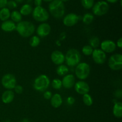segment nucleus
<instances>
[{"instance_id":"nucleus-1","label":"nucleus","mask_w":122,"mask_h":122,"mask_svg":"<svg viewBox=\"0 0 122 122\" xmlns=\"http://www.w3.org/2000/svg\"><path fill=\"white\" fill-rule=\"evenodd\" d=\"M15 30L21 36L28 38L33 34L35 30V27L30 21H21L16 25Z\"/></svg>"},{"instance_id":"nucleus-2","label":"nucleus","mask_w":122,"mask_h":122,"mask_svg":"<svg viewBox=\"0 0 122 122\" xmlns=\"http://www.w3.org/2000/svg\"><path fill=\"white\" fill-rule=\"evenodd\" d=\"M49 11L56 19H61L65 13V6L61 0H53L48 5Z\"/></svg>"},{"instance_id":"nucleus-3","label":"nucleus","mask_w":122,"mask_h":122,"mask_svg":"<svg viewBox=\"0 0 122 122\" xmlns=\"http://www.w3.org/2000/svg\"><path fill=\"white\" fill-rule=\"evenodd\" d=\"M81 60V54L76 49H70L66 54L65 60L68 66H76L79 63H80Z\"/></svg>"},{"instance_id":"nucleus-4","label":"nucleus","mask_w":122,"mask_h":122,"mask_svg":"<svg viewBox=\"0 0 122 122\" xmlns=\"http://www.w3.org/2000/svg\"><path fill=\"white\" fill-rule=\"evenodd\" d=\"M50 84L49 77L45 75H41L35 79L33 87L37 91L44 92L48 89Z\"/></svg>"},{"instance_id":"nucleus-5","label":"nucleus","mask_w":122,"mask_h":122,"mask_svg":"<svg viewBox=\"0 0 122 122\" xmlns=\"http://www.w3.org/2000/svg\"><path fill=\"white\" fill-rule=\"evenodd\" d=\"M91 68L86 63H80L75 68V75L80 80H85L90 74Z\"/></svg>"},{"instance_id":"nucleus-6","label":"nucleus","mask_w":122,"mask_h":122,"mask_svg":"<svg viewBox=\"0 0 122 122\" xmlns=\"http://www.w3.org/2000/svg\"><path fill=\"white\" fill-rule=\"evenodd\" d=\"M32 16L36 21L44 22L48 20L50 15L48 12L45 8L42 6H39V7H35V8L33 10Z\"/></svg>"},{"instance_id":"nucleus-7","label":"nucleus","mask_w":122,"mask_h":122,"mask_svg":"<svg viewBox=\"0 0 122 122\" xmlns=\"http://www.w3.org/2000/svg\"><path fill=\"white\" fill-rule=\"evenodd\" d=\"M92 8L94 15L101 16L107 14V12L108 11L109 5L106 1H100L94 4Z\"/></svg>"},{"instance_id":"nucleus-8","label":"nucleus","mask_w":122,"mask_h":122,"mask_svg":"<svg viewBox=\"0 0 122 122\" xmlns=\"http://www.w3.org/2000/svg\"><path fill=\"white\" fill-rule=\"evenodd\" d=\"M108 64L112 70H120L122 69V55L120 54H113L110 57Z\"/></svg>"},{"instance_id":"nucleus-9","label":"nucleus","mask_w":122,"mask_h":122,"mask_svg":"<svg viewBox=\"0 0 122 122\" xmlns=\"http://www.w3.org/2000/svg\"><path fill=\"white\" fill-rule=\"evenodd\" d=\"M2 85L5 89L11 90L14 89L16 85V79L15 76L10 73H7L4 75L1 79Z\"/></svg>"},{"instance_id":"nucleus-10","label":"nucleus","mask_w":122,"mask_h":122,"mask_svg":"<svg viewBox=\"0 0 122 122\" xmlns=\"http://www.w3.org/2000/svg\"><path fill=\"white\" fill-rule=\"evenodd\" d=\"M92 58L95 63L98 64H103L106 60V54L101 49H95L92 54Z\"/></svg>"},{"instance_id":"nucleus-11","label":"nucleus","mask_w":122,"mask_h":122,"mask_svg":"<svg viewBox=\"0 0 122 122\" xmlns=\"http://www.w3.org/2000/svg\"><path fill=\"white\" fill-rule=\"evenodd\" d=\"M79 20V16L75 13H69L63 18V24L67 27L76 25Z\"/></svg>"},{"instance_id":"nucleus-12","label":"nucleus","mask_w":122,"mask_h":122,"mask_svg":"<svg viewBox=\"0 0 122 122\" xmlns=\"http://www.w3.org/2000/svg\"><path fill=\"white\" fill-rule=\"evenodd\" d=\"M101 50L106 53H111L114 52L116 49V44L112 40H105L100 44Z\"/></svg>"},{"instance_id":"nucleus-13","label":"nucleus","mask_w":122,"mask_h":122,"mask_svg":"<svg viewBox=\"0 0 122 122\" xmlns=\"http://www.w3.org/2000/svg\"><path fill=\"white\" fill-rule=\"evenodd\" d=\"M89 86L86 82L79 81L75 84V89L76 92L81 95L88 94L89 91Z\"/></svg>"},{"instance_id":"nucleus-14","label":"nucleus","mask_w":122,"mask_h":122,"mask_svg":"<svg viewBox=\"0 0 122 122\" xmlns=\"http://www.w3.org/2000/svg\"><path fill=\"white\" fill-rule=\"evenodd\" d=\"M51 30V26L49 24L46 23H42L40 24L36 30L38 35L41 38H44L50 33Z\"/></svg>"},{"instance_id":"nucleus-15","label":"nucleus","mask_w":122,"mask_h":122,"mask_svg":"<svg viewBox=\"0 0 122 122\" xmlns=\"http://www.w3.org/2000/svg\"><path fill=\"white\" fill-rule=\"evenodd\" d=\"M51 58L52 61L56 65H61L65 61V56L61 51L56 50L51 54Z\"/></svg>"},{"instance_id":"nucleus-16","label":"nucleus","mask_w":122,"mask_h":122,"mask_svg":"<svg viewBox=\"0 0 122 122\" xmlns=\"http://www.w3.org/2000/svg\"><path fill=\"white\" fill-rule=\"evenodd\" d=\"M62 82V86L65 88L66 89H70L72 88L75 83V77L71 74L66 75L64 76Z\"/></svg>"},{"instance_id":"nucleus-17","label":"nucleus","mask_w":122,"mask_h":122,"mask_svg":"<svg viewBox=\"0 0 122 122\" xmlns=\"http://www.w3.org/2000/svg\"><path fill=\"white\" fill-rule=\"evenodd\" d=\"M1 29L4 32H10L15 30L16 28V25L15 23L13 22L12 20H6L2 22L1 26Z\"/></svg>"},{"instance_id":"nucleus-18","label":"nucleus","mask_w":122,"mask_h":122,"mask_svg":"<svg viewBox=\"0 0 122 122\" xmlns=\"http://www.w3.org/2000/svg\"><path fill=\"white\" fill-rule=\"evenodd\" d=\"M14 98V93L11 90H7L4 91L1 97L2 101L5 104H9L13 101Z\"/></svg>"},{"instance_id":"nucleus-19","label":"nucleus","mask_w":122,"mask_h":122,"mask_svg":"<svg viewBox=\"0 0 122 122\" xmlns=\"http://www.w3.org/2000/svg\"><path fill=\"white\" fill-rule=\"evenodd\" d=\"M63 103V99L59 94H55L51 98V104L54 108H58Z\"/></svg>"},{"instance_id":"nucleus-20","label":"nucleus","mask_w":122,"mask_h":122,"mask_svg":"<svg viewBox=\"0 0 122 122\" xmlns=\"http://www.w3.org/2000/svg\"><path fill=\"white\" fill-rule=\"evenodd\" d=\"M113 113L117 118H121L122 116V104L121 102H117L114 104L113 109Z\"/></svg>"},{"instance_id":"nucleus-21","label":"nucleus","mask_w":122,"mask_h":122,"mask_svg":"<svg viewBox=\"0 0 122 122\" xmlns=\"http://www.w3.org/2000/svg\"><path fill=\"white\" fill-rule=\"evenodd\" d=\"M10 11L7 7H4L0 10V20L4 21L8 20L10 17Z\"/></svg>"},{"instance_id":"nucleus-22","label":"nucleus","mask_w":122,"mask_h":122,"mask_svg":"<svg viewBox=\"0 0 122 122\" xmlns=\"http://www.w3.org/2000/svg\"><path fill=\"white\" fill-rule=\"evenodd\" d=\"M32 11H33V8L32 6L29 4H26L20 8L19 12L22 15H28L32 13Z\"/></svg>"},{"instance_id":"nucleus-23","label":"nucleus","mask_w":122,"mask_h":122,"mask_svg":"<svg viewBox=\"0 0 122 122\" xmlns=\"http://www.w3.org/2000/svg\"><path fill=\"white\" fill-rule=\"evenodd\" d=\"M10 17L12 21L14 23H19L21 21L22 19V15L20 14L19 11L17 10H14L11 13Z\"/></svg>"},{"instance_id":"nucleus-24","label":"nucleus","mask_w":122,"mask_h":122,"mask_svg":"<svg viewBox=\"0 0 122 122\" xmlns=\"http://www.w3.org/2000/svg\"><path fill=\"white\" fill-rule=\"evenodd\" d=\"M69 72V68L67 66L65 65L61 64L58 66L57 68V75L60 76H66Z\"/></svg>"},{"instance_id":"nucleus-25","label":"nucleus","mask_w":122,"mask_h":122,"mask_svg":"<svg viewBox=\"0 0 122 122\" xmlns=\"http://www.w3.org/2000/svg\"><path fill=\"white\" fill-rule=\"evenodd\" d=\"M94 19V17L93 14H92L91 13H86L83 16L82 21H83V23H85V25H89L92 22Z\"/></svg>"},{"instance_id":"nucleus-26","label":"nucleus","mask_w":122,"mask_h":122,"mask_svg":"<svg viewBox=\"0 0 122 122\" xmlns=\"http://www.w3.org/2000/svg\"><path fill=\"white\" fill-rule=\"evenodd\" d=\"M100 44V39L97 36H93L89 39V45L93 49H97Z\"/></svg>"},{"instance_id":"nucleus-27","label":"nucleus","mask_w":122,"mask_h":122,"mask_svg":"<svg viewBox=\"0 0 122 122\" xmlns=\"http://www.w3.org/2000/svg\"><path fill=\"white\" fill-rule=\"evenodd\" d=\"M41 39L38 36H33L30 39L29 44L32 47H36L40 44Z\"/></svg>"},{"instance_id":"nucleus-28","label":"nucleus","mask_w":122,"mask_h":122,"mask_svg":"<svg viewBox=\"0 0 122 122\" xmlns=\"http://www.w3.org/2000/svg\"><path fill=\"white\" fill-rule=\"evenodd\" d=\"M81 4L85 9H90L94 5V0H81Z\"/></svg>"},{"instance_id":"nucleus-29","label":"nucleus","mask_w":122,"mask_h":122,"mask_svg":"<svg viewBox=\"0 0 122 122\" xmlns=\"http://www.w3.org/2000/svg\"><path fill=\"white\" fill-rule=\"evenodd\" d=\"M83 101L85 104L87 106H91L93 104L92 98L88 94H86L83 95Z\"/></svg>"},{"instance_id":"nucleus-30","label":"nucleus","mask_w":122,"mask_h":122,"mask_svg":"<svg viewBox=\"0 0 122 122\" xmlns=\"http://www.w3.org/2000/svg\"><path fill=\"white\" fill-rule=\"evenodd\" d=\"M51 86L55 89H60L62 87L61 81L59 79H54L51 82Z\"/></svg>"},{"instance_id":"nucleus-31","label":"nucleus","mask_w":122,"mask_h":122,"mask_svg":"<svg viewBox=\"0 0 122 122\" xmlns=\"http://www.w3.org/2000/svg\"><path fill=\"white\" fill-rule=\"evenodd\" d=\"M93 50H94V49H93L90 45H85V46H84L83 48H82V51L85 56H91V55H92V52H93Z\"/></svg>"},{"instance_id":"nucleus-32","label":"nucleus","mask_w":122,"mask_h":122,"mask_svg":"<svg viewBox=\"0 0 122 122\" xmlns=\"http://www.w3.org/2000/svg\"><path fill=\"white\" fill-rule=\"evenodd\" d=\"M7 6L8 7L7 8L9 10L14 9V8H15L17 7V3L15 1H14V0H10V1H8V2H7Z\"/></svg>"},{"instance_id":"nucleus-33","label":"nucleus","mask_w":122,"mask_h":122,"mask_svg":"<svg viewBox=\"0 0 122 122\" xmlns=\"http://www.w3.org/2000/svg\"><path fill=\"white\" fill-rule=\"evenodd\" d=\"M14 91L15 92V93H17V94H21V93L23 92V87L21 86L20 85H15V86L14 87Z\"/></svg>"},{"instance_id":"nucleus-34","label":"nucleus","mask_w":122,"mask_h":122,"mask_svg":"<svg viewBox=\"0 0 122 122\" xmlns=\"http://www.w3.org/2000/svg\"><path fill=\"white\" fill-rule=\"evenodd\" d=\"M52 92L49 91H46L44 94V97L46 100H50L51 98V97H52Z\"/></svg>"},{"instance_id":"nucleus-35","label":"nucleus","mask_w":122,"mask_h":122,"mask_svg":"<svg viewBox=\"0 0 122 122\" xmlns=\"http://www.w3.org/2000/svg\"><path fill=\"white\" fill-rule=\"evenodd\" d=\"M7 2L8 0H0V9L6 7Z\"/></svg>"},{"instance_id":"nucleus-36","label":"nucleus","mask_w":122,"mask_h":122,"mask_svg":"<svg viewBox=\"0 0 122 122\" xmlns=\"http://www.w3.org/2000/svg\"><path fill=\"white\" fill-rule=\"evenodd\" d=\"M75 98L72 97H68L67 99V102L68 104L69 105H72L73 104V103L75 102Z\"/></svg>"},{"instance_id":"nucleus-37","label":"nucleus","mask_w":122,"mask_h":122,"mask_svg":"<svg viewBox=\"0 0 122 122\" xmlns=\"http://www.w3.org/2000/svg\"><path fill=\"white\" fill-rule=\"evenodd\" d=\"M34 4L36 7L41 6L42 4V0H34Z\"/></svg>"},{"instance_id":"nucleus-38","label":"nucleus","mask_w":122,"mask_h":122,"mask_svg":"<svg viewBox=\"0 0 122 122\" xmlns=\"http://www.w3.org/2000/svg\"><path fill=\"white\" fill-rule=\"evenodd\" d=\"M115 96L117 98H121L122 97V91L120 89L117 91L115 93Z\"/></svg>"},{"instance_id":"nucleus-39","label":"nucleus","mask_w":122,"mask_h":122,"mask_svg":"<svg viewBox=\"0 0 122 122\" xmlns=\"http://www.w3.org/2000/svg\"><path fill=\"white\" fill-rule=\"evenodd\" d=\"M117 45L119 48H121L122 47V38H120L117 40Z\"/></svg>"},{"instance_id":"nucleus-40","label":"nucleus","mask_w":122,"mask_h":122,"mask_svg":"<svg viewBox=\"0 0 122 122\" xmlns=\"http://www.w3.org/2000/svg\"><path fill=\"white\" fill-rule=\"evenodd\" d=\"M106 1H107V2H110V3L114 4V3H116V2H117L119 0H106Z\"/></svg>"},{"instance_id":"nucleus-41","label":"nucleus","mask_w":122,"mask_h":122,"mask_svg":"<svg viewBox=\"0 0 122 122\" xmlns=\"http://www.w3.org/2000/svg\"><path fill=\"white\" fill-rule=\"evenodd\" d=\"M23 1V0H15V2H19V3H20V2H21L22 1Z\"/></svg>"},{"instance_id":"nucleus-42","label":"nucleus","mask_w":122,"mask_h":122,"mask_svg":"<svg viewBox=\"0 0 122 122\" xmlns=\"http://www.w3.org/2000/svg\"><path fill=\"white\" fill-rule=\"evenodd\" d=\"M42 1H45V2H51V1H52L53 0H42Z\"/></svg>"},{"instance_id":"nucleus-43","label":"nucleus","mask_w":122,"mask_h":122,"mask_svg":"<svg viewBox=\"0 0 122 122\" xmlns=\"http://www.w3.org/2000/svg\"><path fill=\"white\" fill-rule=\"evenodd\" d=\"M61 1L63 2H67V1H69V0H61Z\"/></svg>"}]
</instances>
